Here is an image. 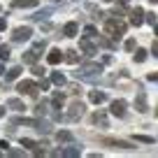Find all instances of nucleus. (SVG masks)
I'll list each match as a JSON object with an SVG mask.
<instances>
[{"mask_svg": "<svg viewBox=\"0 0 158 158\" xmlns=\"http://www.w3.org/2000/svg\"><path fill=\"white\" fill-rule=\"evenodd\" d=\"M105 30H107V35L112 40H116V42H118L121 35L126 33V23H121L118 16H116V19H107V21H105Z\"/></svg>", "mask_w": 158, "mask_h": 158, "instance_id": "nucleus-1", "label": "nucleus"}, {"mask_svg": "<svg viewBox=\"0 0 158 158\" xmlns=\"http://www.w3.org/2000/svg\"><path fill=\"white\" fill-rule=\"evenodd\" d=\"M100 72H102V65H98V63H86V65H81V68H79L77 79H95V77H100Z\"/></svg>", "mask_w": 158, "mask_h": 158, "instance_id": "nucleus-2", "label": "nucleus"}, {"mask_svg": "<svg viewBox=\"0 0 158 158\" xmlns=\"http://www.w3.org/2000/svg\"><path fill=\"white\" fill-rule=\"evenodd\" d=\"M16 91H19L21 95H33V98H37V91H40V86L35 84V81H30V79H23V81H19V86H16Z\"/></svg>", "mask_w": 158, "mask_h": 158, "instance_id": "nucleus-3", "label": "nucleus"}, {"mask_svg": "<svg viewBox=\"0 0 158 158\" xmlns=\"http://www.w3.org/2000/svg\"><path fill=\"white\" fill-rule=\"evenodd\" d=\"M84 102H72V105H70V112H68V116H65V118H68V121H77V118H81V116H84Z\"/></svg>", "mask_w": 158, "mask_h": 158, "instance_id": "nucleus-4", "label": "nucleus"}, {"mask_svg": "<svg viewBox=\"0 0 158 158\" xmlns=\"http://www.w3.org/2000/svg\"><path fill=\"white\" fill-rule=\"evenodd\" d=\"M100 144L112 147V149H133V144H130V142H126V139H112V137H102V139H100Z\"/></svg>", "mask_w": 158, "mask_h": 158, "instance_id": "nucleus-5", "label": "nucleus"}, {"mask_svg": "<svg viewBox=\"0 0 158 158\" xmlns=\"http://www.w3.org/2000/svg\"><path fill=\"white\" fill-rule=\"evenodd\" d=\"M30 35H33V30H30L28 26H21V28L14 30L12 40H14V42H26V40H30Z\"/></svg>", "mask_w": 158, "mask_h": 158, "instance_id": "nucleus-6", "label": "nucleus"}, {"mask_svg": "<svg viewBox=\"0 0 158 158\" xmlns=\"http://www.w3.org/2000/svg\"><path fill=\"white\" fill-rule=\"evenodd\" d=\"M79 49L84 51L86 56H93L95 51H98V47H95L93 42H91V40H89V35H86V37H81V40H79Z\"/></svg>", "mask_w": 158, "mask_h": 158, "instance_id": "nucleus-7", "label": "nucleus"}, {"mask_svg": "<svg viewBox=\"0 0 158 158\" xmlns=\"http://www.w3.org/2000/svg\"><path fill=\"white\" fill-rule=\"evenodd\" d=\"M130 23L133 26H142L144 23V10L142 7H135V10L130 12Z\"/></svg>", "mask_w": 158, "mask_h": 158, "instance_id": "nucleus-8", "label": "nucleus"}, {"mask_svg": "<svg viewBox=\"0 0 158 158\" xmlns=\"http://www.w3.org/2000/svg\"><path fill=\"white\" fill-rule=\"evenodd\" d=\"M109 109H112L114 116H123V114H126V100H114Z\"/></svg>", "mask_w": 158, "mask_h": 158, "instance_id": "nucleus-9", "label": "nucleus"}, {"mask_svg": "<svg viewBox=\"0 0 158 158\" xmlns=\"http://www.w3.org/2000/svg\"><path fill=\"white\" fill-rule=\"evenodd\" d=\"M63 58H65V54H60V49H51V51H49V56H47V60H49L51 65H58Z\"/></svg>", "mask_w": 158, "mask_h": 158, "instance_id": "nucleus-10", "label": "nucleus"}, {"mask_svg": "<svg viewBox=\"0 0 158 158\" xmlns=\"http://www.w3.org/2000/svg\"><path fill=\"white\" fill-rule=\"evenodd\" d=\"M93 123L100 126V128H107V126H109L107 114H105V112H95V114H93Z\"/></svg>", "mask_w": 158, "mask_h": 158, "instance_id": "nucleus-11", "label": "nucleus"}, {"mask_svg": "<svg viewBox=\"0 0 158 158\" xmlns=\"http://www.w3.org/2000/svg\"><path fill=\"white\" fill-rule=\"evenodd\" d=\"M135 109H137V112H147V95H144V91H139V93H137Z\"/></svg>", "mask_w": 158, "mask_h": 158, "instance_id": "nucleus-12", "label": "nucleus"}, {"mask_svg": "<svg viewBox=\"0 0 158 158\" xmlns=\"http://www.w3.org/2000/svg\"><path fill=\"white\" fill-rule=\"evenodd\" d=\"M77 30H79L77 21H70V23H65V28H63V35H65V37H74V35H77Z\"/></svg>", "mask_w": 158, "mask_h": 158, "instance_id": "nucleus-13", "label": "nucleus"}, {"mask_svg": "<svg viewBox=\"0 0 158 158\" xmlns=\"http://www.w3.org/2000/svg\"><path fill=\"white\" fill-rule=\"evenodd\" d=\"M89 98H91V102L100 105V102H105V100H107V95H105L102 91H91V93H89Z\"/></svg>", "mask_w": 158, "mask_h": 158, "instance_id": "nucleus-14", "label": "nucleus"}, {"mask_svg": "<svg viewBox=\"0 0 158 158\" xmlns=\"http://www.w3.org/2000/svg\"><path fill=\"white\" fill-rule=\"evenodd\" d=\"M37 51H35V49H30V51H26V54H23V63H28V65H35V63H37Z\"/></svg>", "mask_w": 158, "mask_h": 158, "instance_id": "nucleus-15", "label": "nucleus"}, {"mask_svg": "<svg viewBox=\"0 0 158 158\" xmlns=\"http://www.w3.org/2000/svg\"><path fill=\"white\" fill-rule=\"evenodd\" d=\"M63 102H65V95L60 93V91H56L54 98H51V105H54L56 109H60V107H63Z\"/></svg>", "mask_w": 158, "mask_h": 158, "instance_id": "nucleus-16", "label": "nucleus"}, {"mask_svg": "<svg viewBox=\"0 0 158 158\" xmlns=\"http://www.w3.org/2000/svg\"><path fill=\"white\" fill-rule=\"evenodd\" d=\"M12 7H37V0H14L12 2Z\"/></svg>", "mask_w": 158, "mask_h": 158, "instance_id": "nucleus-17", "label": "nucleus"}, {"mask_svg": "<svg viewBox=\"0 0 158 158\" xmlns=\"http://www.w3.org/2000/svg\"><path fill=\"white\" fill-rule=\"evenodd\" d=\"M56 139H58V142H72V133H70V130H58V133H56Z\"/></svg>", "mask_w": 158, "mask_h": 158, "instance_id": "nucleus-18", "label": "nucleus"}, {"mask_svg": "<svg viewBox=\"0 0 158 158\" xmlns=\"http://www.w3.org/2000/svg\"><path fill=\"white\" fill-rule=\"evenodd\" d=\"M7 107H10V109H16V112L26 109V107H23V102H21L19 98H12V100H7Z\"/></svg>", "mask_w": 158, "mask_h": 158, "instance_id": "nucleus-19", "label": "nucleus"}, {"mask_svg": "<svg viewBox=\"0 0 158 158\" xmlns=\"http://www.w3.org/2000/svg\"><path fill=\"white\" fill-rule=\"evenodd\" d=\"M65 60H68V63H79V54H77V51H74V49H68V51H65Z\"/></svg>", "mask_w": 158, "mask_h": 158, "instance_id": "nucleus-20", "label": "nucleus"}, {"mask_svg": "<svg viewBox=\"0 0 158 158\" xmlns=\"http://www.w3.org/2000/svg\"><path fill=\"white\" fill-rule=\"evenodd\" d=\"M79 153H81V151H79L77 147H68V149H63V151H60V156H68V158H77Z\"/></svg>", "mask_w": 158, "mask_h": 158, "instance_id": "nucleus-21", "label": "nucleus"}, {"mask_svg": "<svg viewBox=\"0 0 158 158\" xmlns=\"http://www.w3.org/2000/svg\"><path fill=\"white\" fill-rule=\"evenodd\" d=\"M47 112H49V105L47 102H37L35 105V114H37V116H44Z\"/></svg>", "mask_w": 158, "mask_h": 158, "instance_id": "nucleus-22", "label": "nucleus"}, {"mask_svg": "<svg viewBox=\"0 0 158 158\" xmlns=\"http://www.w3.org/2000/svg\"><path fill=\"white\" fill-rule=\"evenodd\" d=\"M51 84H56V86H63L65 84V77L60 72H51Z\"/></svg>", "mask_w": 158, "mask_h": 158, "instance_id": "nucleus-23", "label": "nucleus"}, {"mask_svg": "<svg viewBox=\"0 0 158 158\" xmlns=\"http://www.w3.org/2000/svg\"><path fill=\"white\" fill-rule=\"evenodd\" d=\"M49 14H51V10H42V12H37V14H33L30 19H33V21H42V19H47Z\"/></svg>", "mask_w": 158, "mask_h": 158, "instance_id": "nucleus-24", "label": "nucleus"}, {"mask_svg": "<svg viewBox=\"0 0 158 158\" xmlns=\"http://www.w3.org/2000/svg\"><path fill=\"white\" fill-rule=\"evenodd\" d=\"M135 60H137V63H144V60H147V51L144 49H135Z\"/></svg>", "mask_w": 158, "mask_h": 158, "instance_id": "nucleus-25", "label": "nucleus"}, {"mask_svg": "<svg viewBox=\"0 0 158 158\" xmlns=\"http://www.w3.org/2000/svg\"><path fill=\"white\" fill-rule=\"evenodd\" d=\"M7 58H10V47L0 44V60H7Z\"/></svg>", "mask_w": 158, "mask_h": 158, "instance_id": "nucleus-26", "label": "nucleus"}, {"mask_svg": "<svg viewBox=\"0 0 158 158\" xmlns=\"http://www.w3.org/2000/svg\"><path fill=\"white\" fill-rule=\"evenodd\" d=\"M135 142H144V144H153V137H149V135H135Z\"/></svg>", "mask_w": 158, "mask_h": 158, "instance_id": "nucleus-27", "label": "nucleus"}, {"mask_svg": "<svg viewBox=\"0 0 158 158\" xmlns=\"http://www.w3.org/2000/svg\"><path fill=\"white\" fill-rule=\"evenodd\" d=\"M21 147H26V149H35L37 144H35L30 137H21Z\"/></svg>", "mask_w": 158, "mask_h": 158, "instance_id": "nucleus-28", "label": "nucleus"}, {"mask_svg": "<svg viewBox=\"0 0 158 158\" xmlns=\"http://www.w3.org/2000/svg\"><path fill=\"white\" fill-rule=\"evenodd\" d=\"M21 74V68H12V70H7V79H16Z\"/></svg>", "mask_w": 158, "mask_h": 158, "instance_id": "nucleus-29", "label": "nucleus"}, {"mask_svg": "<svg viewBox=\"0 0 158 158\" xmlns=\"http://www.w3.org/2000/svg\"><path fill=\"white\" fill-rule=\"evenodd\" d=\"M44 72H47V70H44V68H40L37 63L33 65V74H35V77H44Z\"/></svg>", "mask_w": 158, "mask_h": 158, "instance_id": "nucleus-30", "label": "nucleus"}, {"mask_svg": "<svg viewBox=\"0 0 158 158\" xmlns=\"http://www.w3.org/2000/svg\"><path fill=\"white\" fill-rule=\"evenodd\" d=\"M40 91H47V89H49V86H51V79H42V81H40Z\"/></svg>", "mask_w": 158, "mask_h": 158, "instance_id": "nucleus-31", "label": "nucleus"}, {"mask_svg": "<svg viewBox=\"0 0 158 158\" xmlns=\"http://www.w3.org/2000/svg\"><path fill=\"white\" fill-rule=\"evenodd\" d=\"M86 35H89V37H98V30H95V26H86Z\"/></svg>", "mask_w": 158, "mask_h": 158, "instance_id": "nucleus-32", "label": "nucleus"}, {"mask_svg": "<svg viewBox=\"0 0 158 158\" xmlns=\"http://www.w3.org/2000/svg\"><path fill=\"white\" fill-rule=\"evenodd\" d=\"M144 21H147V23H156V14H153V12H149V14H144Z\"/></svg>", "mask_w": 158, "mask_h": 158, "instance_id": "nucleus-33", "label": "nucleus"}, {"mask_svg": "<svg viewBox=\"0 0 158 158\" xmlns=\"http://www.w3.org/2000/svg\"><path fill=\"white\" fill-rule=\"evenodd\" d=\"M33 49L40 54V51H44V49H47V44H44V42H35V47H33Z\"/></svg>", "mask_w": 158, "mask_h": 158, "instance_id": "nucleus-34", "label": "nucleus"}, {"mask_svg": "<svg viewBox=\"0 0 158 158\" xmlns=\"http://www.w3.org/2000/svg\"><path fill=\"white\" fill-rule=\"evenodd\" d=\"M126 51H135V40H126Z\"/></svg>", "mask_w": 158, "mask_h": 158, "instance_id": "nucleus-35", "label": "nucleus"}, {"mask_svg": "<svg viewBox=\"0 0 158 158\" xmlns=\"http://www.w3.org/2000/svg\"><path fill=\"white\" fill-rule=\"evenodd\" d=\"M68 91H70V93H79V86H77V84H70Z\"/></svg>", "mask_w": 158, "mask_h": 158, "instance_id": "nucleus-36", "label": "nucleus"}, {"mask_svg": "<svg viewBox=\"0 0 158 158\" xmlns=\"http://www.w3.org/2000/svg\"><path fill=\"white\" fill-rule=\"evenodd\" d=\"M149 81H158V72H151V74H149Z\"/></svg>", "mask_w": 158, "mask_h": 158, "instance_id": "nucleus-37", "label": "nucleus"}, {"mask_svg": "<svg viewBox=\"0 0 158 158\" xmlns=\"http://www.w3.org/2000/svg\"><path fill=\"white\" fill-rule=\"evenodd\" d=\"M151 51H153V56H158V42H153V44H151Z\"/></svg>", "mask_w": 158, "mask_h": 158, "instance_id": "nucleus-38", "label": "nucleus"}, {"mask_svg": "<svg viewBox=\"0 0 158 158\" xmlns=\"http://www.w3.org/2000/svg\"><path fill=\"white\" fill-rule=\"evenodd\" d=\"M7 147H10V144H7L5 139H2V142H0V149H2V151H7Z\"/></svg>", "mask_w": 158, "mask_h": 158, "instance_id": "nucleus-39", "label": "nucleus"}, {"mask_svg": "<svg viewBox=\"0 0 158 158\" xmlns=\"http://www.w3.org/2000/svg\"><path fill=\"white\" fill-rule=\"evenodd\" d=\"M5 28H7V21H5V19H0V30H5Z\"/></svg>", "mask_w": 158, "mask_h": 158, "instance_id": "nucleus-40", "label": "nucleus"}, {"mask_svg": "<svg viewBox=\"0 0 158 158\" xmlns=\"http://www.w3.org/2000/svg\"><path fill=\"white\" fill-rule=\"evenodd\" d=\"M118 5H128V0H118Z\"/></svg>", "mask_w": 158, "mask_h": 158, "instance_id": "nucleus-41", "label": "nucleus"}, {"mask_svg": "<svg viewBox=\"0 0 158 158\" xmlns=\"http://www.w3.org/2000/svg\"><path fill=\"white\" fill-rule=\"evenodd\" d=\"M2 114H5V109H2V107H0V118H2Z\"/></svg>", "mask_w": 158, "mask_h": 158, "instance_id": "nucleus-42", "label": "nucleus"}, {"mask_svg": "<svg viewBox=\"0 0 158 158\" xmlns=\"http://www.w3.org/2000/svg\"><path fill=\"white\" fill-rule=\"evenodd\" d=\"M2 72H5V68H2V65H0V74H2Z\"/></svg>", "mask_w": 158, "mask_h": 158, "instance_id": "nucleus-43", "label": "nucleus"}, {"mask_svg": "<svg viewBox=\"0 0 158 158\" xmlns=\"http://www.w3.org/2000/svg\"><path fill=\"white\" fill-rule=\"evenodd\" d=\"M149 2H153V5H156V2H158V0H149Z\"/></svg>", "mask_w": 158, "mask_h": 158, "instance_id": "nucleus-44", "label": "nucleus"}, {"mask_svg": "<svg viewBox=\"0 0 158 158\" xmlns=\"http://www.w3.org/2000/svg\"><path fill=\"white\" fill-rule=\"evenodd\" d=\"M156 35H158V26H156Z\"/></svg>", "mask_w": 158, "mask_h": 158, "instance_id": "nucleus-45", "label": "nucleus"}, {"mask_svg": "<svg viewBox=\"0 0 158 158\" xmlns=\"http://www.w3.org/2000/svg\"><path fill=\"white\" fill-rule=\"evenodd\" d=\"M156 116H158V109H156Z\"/></svg>", "mask_w": 158, "mask_h": 158, "instance_id": "nucleus-46", "label": "nucleus"}, {"mask_svg": "<svg viewBox=\"0 0 158 158\" xmlns=\"http://www.w3.org/2000/svg\"><path fill=\"white\" fill-rule=\"evenodd\" d=\"M56 2H58V0H56Z\"/></svg>", "mask_w": 158, "mask_h": 158, "instance_id": "nucleus-47", "label": "nucleus"}]
</instances>
